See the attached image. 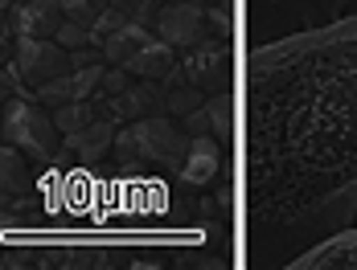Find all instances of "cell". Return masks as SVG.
Returning a JSON list of instances; mask_svg holds the SVG:
<instances>
[{"label":"cell","instance_id":"cell-1","mask_svg":"<svg viewBox=\"0 0 357 270\" xmlns=\"http://www.w3.org/2000/svg\"><path fill=\"white\" fill-rule=\"evenodd\" d=\"M357 225V13L247 62V250L287 267Z\"/></svg>","mask_w":357,"mask_h":270},{"label":"cell","instance_id":"cell-2","mask_svg":"<svg viewBox=\"0 0 357 270\" xmlns=\"http://www.w3.org/2000/svg\"><path fill=\"white\" fill-rule=\"evenodd\" d=\"M119 143V160L123 164H152V168H181L185 164V152H189V135L173 127L169 119H144L136 127L115 139Z\"/></svg>","mask_w":357,"mask_h":270},{"label":"cell","instance_id":"cell-3","mask_svg":"<svg viewBox=\"0 0 357 270\" xmlns=\"http://www.w3.org/2000/svg\"><path fill=\"white\" fill-rule=\"evenodd\" d=\"M0 135H4V143L21 148L29 160H50V152L58 148V123L41 106H33V102H25V99L4 102Z\"/></svg>","mask_w":357,"mask_h":270},{"label":"cell","instance_id":"cell-4","mask_svg":"<svg viewBox=\"0 0 357 270\" xmlns=\"http://www.w3.org/2000/svg\"><path fill=\"white\" fill-rule=\"evenodd\" d=\"M13 70H17L21 86L37 90V86H45V82L70 74V54H66V45H58V41H50V37H17Z\"/></svg>","mask_w":357,"mask_h":270},{"label":"cell","instance_id":"cell-5","mask_svg":"<svg viewBox=\"0 0 357 270\" xmlns=\"http://www.w3.org/2000/svg\"><path fill=\"white\" fill-rule=\"evenodd\" d=\"M287 270H357V225L337 230V234L321 237L317 246L300 250Z\"/></svg>","mask_w":357,"mask_h":270},{"label":"cell","instance_id":"cell-6","mask_svg":"<svg viewBox=\"0 0 357 270\" xmlns=\"http://www.w3.org/2000/svg\"><path fill=\"white\" fill-rule=\"evenodd\" d=\"M156 29H160V41H169V45H197L206 37V13L193 0H173L160 8Z\"/></svg>","mask_w":357,"mask_h":270},{"label":"cell","instance_id":"cell-7","mask_svg":"<svg viewBox=\"0 0 357 270\" xmlns=\"http://www.w3.org/2000/svg\"><path fill=\"white\" fill-rule=\"evenodd\" d=\"M62 0H25L13 17L17 37H54L62 29Z\"/></svg>","mask_w":357,"mask_h":270},{"label":"cell","instance_id":"cell-8","mask_svg":"<svg viewBox=\"0 0 357 270\" xmlns=\"http://www.w3.org/2000/svg\"><path fill=\"white\" fill-rule=\"evenodd\" d=\"M218 168H222L218 143L210 135H193V143H189V152H185V164H181V180L193 184V189H206L218 176Z\"/></svg>","mask_w":357,"mask_h":270},{"label":"cell","instance_id":"cell-9","mask_svg":"<svg viewBox=\"0 0 357 270\" xmlns=\"http://www.w3.org/2000/svg\"><path fill=\"white\" fill-rule=\"evenodd\" d=\"M226 49H218V45H206L202 54H193L185 66H181V74L193 82V86H202V90H222L226 86Z\"/></svg>","mask_w":357,"mask_h":270},{"label":"cell","instance_id":"cell-10","mask_svg":"<svg viewBox=\"0 0 357 270\" xmlns=\"http://www.w3.org/2000/svg\"><path fill=\"white\" fill-rule=\"evenodd\" d=\"M123 70H132V74H140V78H169V74L177 70L173 45H169V41H160V37H148V41L140 45V54H136Z\"/></svg>","mask_w":357,"mask_h":270},{"label":"cell","instance_id":"cell-11","mask_svg":"<svg viewBox=\"0 0 357 270\" xmlns=\"http://www.w3.org/2000/svg\"><path fill=\"white\" fill-rule=\"evenodd\" d=\"M33 189V172L21 148H0V197H25Z\"/></svg>","mask_w":357,"mask_h":270},{"label":"cell","instance_id":"cell-12","mask_svg":"<svg viewBox=\"0 0 357 270\" xmlns=\"http://www.w3.org/2000/svg\"><path fill=\"white\" fill-rule=\"evenodd\" d=\"M144 41H148V33H144L136 21H128V25H119L115 33H107V41H103V58L115 62V66H128V62L140 54Z\"/></svg>","mask_w":357,"mask_h":270},{"label":"cell","instance_id":"cell-13","mask_svg":"<svg viewBox=\"0 0 357 270\" xmlns=\"http://www.w3.org/2000/svg\"><path fill=\"white\" fill-rule=\"evenodd\" d=\"M111 143V123H86L82 132L70 135V148H78L86 160H95V156H103Z\"/></svg>","mask_w":357,"mask_h":270},{"label":"cell","instance_id":"cell-14","mask_svg":"<svg viewBox=\"0 0 357 270\" xmlns=\"http://www.w3.org/2000/svg\"><path fill=\"white\" fill-rule=\"evenodd\" d=\"M54 123H58L62 132H82V127L91 123V111L82 106V99H74V102H62V111L54 115Z\"/></svg>","mask_w":357,"mask_h":270},{"label":"cell","instance_id":"cell-15","mask_svg":"<svg viewBox=\"0 0 357 270\" xmlns=\"http://www.w3.org/2000/svg\"><path fill=\"white\" fill-rule=\"evenodd\" d=\"M70 82H74V99H91L95 86L103 82V66H78L70 74Z\"/></svg>","mask_w":357,"mask_h":270},{"label":"cell","instance_id":"cell-16","mask_svg":"<svg viewBox=\"0 0 357 270\" xmlns=\"http://www.w3.org/2000/svg\"><path fill=\"white\" fill-rule=\"evenodd\" d=\"M91 37H95V33H91L82 21H62V29L54 33V41H58V45H66V49H78V45H86Z\"/></svg>","mask_w":357,"mask_h":270},{"label":"cell","instance_id":"cell-17","mask_svg":"<svg viewBox=\"0 0 357 270\" xmlns=\"http://www.w3.org/2000/svg\"><path fill=\"white\" fill-rule=\"evenodd\" d=\"M62 8L78 17V21H91V17H103L107 13V0H62Z\"/></svg>","mask_w":357,"mask_h":270},{"label":"cell","instance_id":"cell-18","mask_svg":"<svg viewBox=\"0 0 357 270\" xmlns=\"http://www.w3.org/2000/svg\"><path fill=\"white\" fill-rule=\"evenodd\" d=\"M21 95V78H17V70H0V102H13Z\"/></svg>","mask_w":357,"mask_h":270},{"label":"cell","instance_id":"cell-19","mask_svg":"<svg viewBox=\"0 0 357 270\" xmlns=\"http://www.w3.org/2000/svg\"><path fill=\"white\" fill-rule=\"evenodd\" d=\"M0 37H4V8H0Z\"/></svg>","mask_w":357,"mask_h":270},{"label":"cell","instance_id":"cell-20","mask_svg":"<svg viewBox=\"0 0 357 270\" xmlns=\"http://www.w3.org/2000/svg\"><path fill=\"white\" fill-rule=\"evenodd\" d=\"M8 4H13V0H0V8H8Z\"/></svg>","mask_w":357,"mask_h":270},{"label":"cell","instance_id":"cell-21","mask_svg":"<svg viewBox=\"0 0 357 270\" xmlns=\"http://www.w3.org/2000/svg\"><path fill=\"white\" fill-rule=\"evenodd\" d=\"M337 4H341V0H337Z\"/></svg>","mask_w":357,"mask_h":270}]
</instances>
